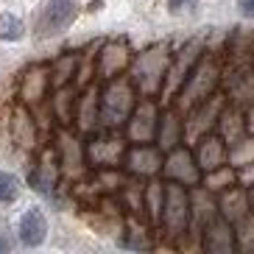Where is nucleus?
Returning a JSON list of instances; mask_svg holds the SVG:
<instances>
[{"mask_svg":"<svg viewBox=\"0 0 254 254\" xmlns=\"http://www.w3.org/2000/svg\"><path fill=\"white\" fill-rule=\"evenodd\" d=\"M75 17H78L75 0H45L37 14V23H34V34L39 39H51L64 28H70Z\"/></svg>","mask_w":254,"mask_h":254,"instance_id":"1","label":"nucleus"},{"mask_svg":"<svg viewBox=\"0 0 254 254\" xmlns=\"http://www.w3.org/2000/svg\"><path fill=\"white\" fill-rule=\"evenodd\" d=\"M17 235L23 240V246H28V249L42 246L48 238V221L42 215V209H37V207L25 209L23 218H20V224H17Z\"/></svg>","mask_w":254,"mask_h":254,"instance_id":"2","label":"nucleus"},{"mask_svg":"<svg viewBox=\"0 0 254 254\" xmlns=\"http://www.w3.org/2000/svg\"><path fill=\"white\" fill-rule=\"evenodd\" d=\"M25 37V25L14 14H0V39L3 42H20Z\"/></svg>","mask_w":254,"mask_h":254,"instance_id":"3","label":"nucleus"},{"mask_svg":"<svg viewBox=\"0 0 254 254\" xmlns=\"http://www.w3.org/2000/svg\"><path fill=\"white\" fill-rule=\"evenodd\" d=\"M17 195H20V182H17V176L0 171V201L11 204V201H17Z\"/></svg>","mask_w":254,"mask_h":254,"instance_id":"4","label":"nucleus"},{"mask_svg":"<svg viewBox=\"0 0 254 254\" xmlns=\"http://www.w3.org/2000/svg\"><path fill=\"white\" fill-rule=\"evenodd\" d=\"M195 0H168V8H171L173 14H179V11H185V8H193Z\"/></svg>","mask_w":254,"mask_h":254,"instance_id":"5","label":"nucleus"},{"mask_svg":"<svg viewBox=\"0 0 254 254\" xmlns=\"http://www.w3.org/2000/svg\"><path fill=\"white\" fill-rule=\"evenodd\" d=\"M238 6L246 17H254V0H238Z\"/></svg>","mask_w":254,"mask_h":254,"instance_id":"6","label":"nucleus"}]
</instances>
